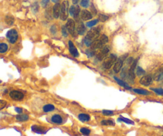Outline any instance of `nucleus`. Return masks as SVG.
Wrapping results in <instances>:
<instances>
[{
  "instance_id": "nucleus-45",
  "label": "nucleus",
  "mask_w": 163,
  "mask_h": 136,
  "mask_svg": "<svg viewBox=\"0 0 163 136\" xmlns=\"http://www.w3.org/2000/svg\"><path fill=\"white\" fill-rule=\"evenodd\" d=\"M162 83H163V80H162Z\"/></svg>"
},
{
  "instance_id": "nucleus-34",
  "label": "nucleus",
  "mask_w": 163,
  "mask_h": 136,
  "mask_svg": "<svg viewBox=\"0 0 163 136\" xmlns=\"http://www.w3.org/2000/svg\"><path fill=\"white\" fill-rule=\"evenodd\" d=\"M61 32H62V35L64 36V37H67L68 36V30H67L66 26H62L61 27Z\"/></svg>"
},
{
  "instance_id": "nucleus-30",
  "label": "nucleus",
  "mask_w": 163,
  "mask_h": 136,
  "mask_svg": "<svg viewBox=\"0 0 163 136\" xmlns=\"http://www.w3.org/2000/svg\"><path fill=\"white\" fill-rule=\"evenodd\" d=\"M151 90L154 92L158 96H163V89L162 88H152Z\"/></svg>"
},
{
  "instance_id": "nucleus-29",
  "label": "nucleus",
  "mask_w": 163,
  "mask_h": 136,
  "mask_svg": "<svg viewBox=\"0 0 163 136\" xmlns=\"http://www.w3.org/2000/svg\"><path fill=\"white\" fill-rule=\"evenodd\" d=\"M6 23L7 24V25L10 26L12 25L13 23H14V22H15V19H14V18L11 17V16H7L6 17Z\"/></svg>"
},
{
  "instance_id": "nucleus-41",
  "label": "nucleus",
  "mask_w": 163,
  "mask_h": 136,
  "mask_svg": "<svg viewBox=\"0 0 163 136\" xmlns=\"http://www.w3.org/2000/svg\"><path fill=\"white\" fill-rule=\"evenodd\" d=\"M51 32L53 34H55V33L57 32V28H55V26H53L52 28H51Z\"/></svg>"
},
{
  "instance_id": "nucleus-18",
  "label": "nucleus",
  "mask_w": 163,
  "mask_h": 136,
  "mask_svg": "<svg viewBox=\"0 0 163 136\" xmlns=\"http://www.w3.org/2000/svg\"><path fill=\"white\" fill-rule=\"evenodd\" d=\"M78 119L80 121L83 122V123H87V122L90 121L91 117L88 114H86V113H80L78 115Z\"/></svg>"
},
{
  "instance_id": "nucleus-13",
  "label": "nucleus",
  "mask_w": 163,
  "mask_h": 136,
  "mask_svg": "<svg viewBox=\"0 0 163 136\" xmlns=\"http://www.w3.org/2000/svg\"><path fill=\"white\" fill-rule=\"evenodd\" d=\"M123 64H124V60L123 59L117 60V61L115 62V64H114V68H113L114 72H115V73H119V72L121 71Z\"/></svg>"
},
{
  "instance_id": "nucleus-19",
  "label": "nucleus",
  "mask_w": 163,
  "mask_h": 136,
  "mask_svg": "<svg viewBox=\"0 0 163 136\" xmlns=\"http://www.w3.org/2000/svg\"><path fill=\"white\" fill-rule=\"evenodd\" d=\"M86 31V28L84 26V25L81 22H78V24H77V32L78 34L82 35L84 34V33Z\"/></svg>"
},
{
  "instance_id": "nucleus-28",
  "label": "nucleus",
  "mask_w": 163,
  "mask_h": 136,
  "mask_svg": "<svg viewBox=\"0 0 163 136\" xmlns=\"http://www.w3.org/2000/svg\"><path fill=\"white\" fill-rule=\"evenodd\" d=\"M118 120L119 121H121V122H124V123H125V124H134V121H132V120H131V119H126V118H124V117L123 116H120L118 119Z\"/></svg>"
},
{
  "instance_id": "nucleus-33",
  "label": "nucleus",
  "mask_w": 163,
  "mask_h": 136,
  "mask_svg": "<svg viewBox=\"0 0 163 136\" xmlns=\"http://www.w3.org/2000/svg\"><path fill=\"white\" fill-rule=\"evenodd\" d=\"M89 2H90L89 0H81V1H80V5L84 8L88 7Z\"/></svg>"
},
{
  "instance_id": "nucleus-44",
  "label": "nucleus",
  "mask_w": 163,
  "mask_h": 136,
  "mask_svg": "<svg viewBox=\"0 0 163 136\" xmlns=\"http://www.w3.org/2000/svg\"><path fill=\"white\" fill-rule=\"evenodd\" d=\"M0 83H1V80H0Z\"/></svg>"
},
{
  "instance_id": "nucleus-3",
  "label": "nucleus",
  "mask_w": 163,
  "mask_h": 136,
  "mask_svg": "<svg viewBox=\"0 0 163 136\" xmlns=\"http://www.w3.org/2000/svg\"><path fill=\"white\" fill-rule=\"evenodd\" d=\"M99 33H100L99 27L93 28V29H91L90 31H88V34H87V36L85 37V38L89 40L90 42H93L99 37Z\"/></svg>"
},
{
  "instance_id": "nucleus-27",
  "label": "nucleus",
  "mask_w": 163,
  "mask_h": 136,
  "mask_svg": "<svg viewBox=\"0 0 163 136\" xmlns=\"http://www.w3.org/2000/svg\"><path fill=\"white\" fill-rule=\"evenodd\" d=\"M135 72H136V75H137V76H138V77L144 76V75H145V73H146V72H145V71H144V70L142 69L141 67H138V66L136 67Z\"/></svg>"
},
{
  "instance_id": "nucleus-42",
  "label": "nucleus",
  "mask_w": 163,
  "mask_h": 136,
  "mask_svg": "<svg viewBox=\"0 0 163 136\" xmlns=\"http://www.w3.org/2000/svg\"><path fill=\"white\" fill-rule=\"evenodd\" d=\"M78 2H79V0H72V3H73V4H77Z\"/></svg>"
},
{
  "instance_id": "nucleus-12",
  "label": "nucleus",
  "mask_w": 163,
  "mask_h": 136,
  "mask_svg": "<svg viewBox=\"0 0 163 136\" xmlns=\"http://www.w3.org/2000/svg\"><path fill=\"white\" fill-rule=\"evenodd\" d=\"M31 130L32 131H34V133L39 134V135H42V134H45L47 130L45 128V126H39V125H33L31 126Z\"/></svg>"
},
{
  "instance_id": "nucleus-8",
  "label": "nucleus",
  "mask_w": 163,
  "mask_h": 136,
  "mask_svg": "<svg viewBox=\"0 0 163 136\" xmlns=\"http://www.w3.org/2000/svg\"><path fill=\"white\" fill-rule=\"evenodd\" d=\"M108 53H109L108 47L102 48V50H100L99 52L97 53V54H96L97 60H98V61H102V60L105 59Z\"/></svg>"
},
{
  "instance_id": "nucleus-21",
  "label": "nucleus",
  "mask_w": 163,
  "mask_h": 136,
  "mask_svg": "<svg viewBox=\"0 0 163 136\" xmlns=\"http://www.w3.org/2000/svg\"><path fill=\"white\" fill-rule=\"evenodd\" d=\"M114 79L115 80L116 82H117V83H118V84H119L120 86L124 87V88H126V89H128V90H131V89H132L131 87L129 86L128 84H126L125 81H124V80H122L119 79V78H117L116 77H114Z\"/></svg>"
},
{
  "instance_id": "nucleus-22",
  "label": "nucleus",
  "mask_w": 163,
  "mask_h": 136,
  "mask_svg": "<svg viewBox=\"0 0 163 136\" xmlns=\"http://www.w3.org/2000/svg\"><path fill=\"white\" fill-rule=\"evenodd\" d=\"M43 111L44 112H46V113H48V112H51V111H54L55 110V106L54 105H53V104H46V105H45L44 107H43Z\"/></svg>"
},
{
  "instance_id": "nucleus-11",
  "label": "nucleus",
  "mask_w": 163,
  "mask_h": 136,
  "mask_svg": "<svg viewBox=\"0 0 163 136\" xmlns=\"http://www.w3.org/2000/svg\"><path fill=\"white\" fill-rule=\"evenodd\" d=\"M50 121L51 123L54 124H57V125H61V124H63V118L61 115L59 114H54L53 115L51 119H50Z\"/></svg>"
},
{
  "instance_id": "nucleus-1",
  "label": "nucleus",
  "mask_w": 163,
  "mask_h": 136,
  "mask_svg": "<svg viewBox=\"0 0 163 136\" xmlns=\"http://www.w3.org/2000/svg\"><path fill=\"white\" fill-rule=\"evenodd\" d=\"M107 42H108V37H107L106 35L103 34L98 39L92 42V44L91 45L90 47H91V50L95 52L96 50H100L101 48H104V45L107 43Z\"/></svg>"
},
{
  "instance_id": "nucleus-6",
  "label": "nucleus",
  "mask_w": 163,
  "mask_h": 136,
  "mask_svg": "<svg viewBox=\"0 0 163 136\" xmlns=\"http://www.w3.org/2000/svg\"><path fill=\"white\" fill-rule=\"evenodd\" d=\"M153 81V77L151 75H144L140 79V84L143 86H150Z\"/></svg>"
},
{
  "instance_id": "nucleus-39",
  "label": "nucleus",
  "mask_w": 163,
  "mask_h": 136,
  "mask_svg": "<svg viewBox=\"0 0 163 136\" xmlns=\"http://www.w3.org/2000/svg\"><path fill=\"white\" fill-rule=\"evenodd\" d=\"M49 1H50V0H42V7H45L47 6L48 3H49Z\"/></svg>"
},
{
  "instance_id": "nucleus-23",
  "label": "nucleus",
  "mask_w": 163,
  "mask_h": 136,
  "mask_svg": "<svg viewBox=\"0 0 163 136\" xmlns=\"http://www.w3.org/2000/svg\"><path fill=\"white\" fill-rule=\"evenodd\" d=\"M100 124L103 126H115V122L112 119H104Z\"/></svg>"
},
{
  "instance_id": "nucleus-31",
  "label": "nucleus",
  "mask_w": 163,
  "mask_h": 136,
  "mask_svg": "<svg viewBox=\"0 0 163 136\" xmlns=\"http://www.w3.org/2000/svg\"><path fill=\"white\" fill-rule=\"evenodd\" d=\"M98 22H99V20H92V21H90V22H87L86 26H88V27H92V26H96L98 23Z\"/></svg>"
},
{
  "instance_id": "nucleus-32",
  "label": "nucleus",
  "mask_w": 163,
  "mask_h": 136,
  "mask_svg": "<svg viewBox=\"0 0 163 136\" xmlns=\"http://www.w3.org/2000/svg\"><path fill=\"white\" fill-rule=\"evenodd\" d=\"M102 113L104 116H113L114 115V111H109V110H104V111H102Z\"/></svg>"
},
{
  "instance_id": "nucleus-10",
  "label": "nucleus",
  "mask_w": 163,
  "mask_h": 136,
  "mask_svg": "<svg viewBox=\"0 0 163 136\" xmlns=\"http://www.w3.org/2000/svg\"><path fill=\"white\" fill-rule=\"evenodd\" d=\"M66 28L70 34H72L73 37L75 36V22L72 19H69L66 23Z\"/></svg>"
},
{
  "instance_id": "nucleus-7",
  "label": "nucleus",
  "mask_w": 163,
  "mask_h": 136,
  "mask_svg": "<svg viewBox=\"0 0 163 136\" xmlns=\"http://www.w3.org/2000/svg\"><path fill=\"white\" fill-rule=\"evenodd\" d=\"M69 14L71 16L74 18L76 20H78L80 14V10L78 6H72L70 9H69Z\"/></svg>"
},
{
  "instance_id": "nucleus-37",
  "label": "nucleus",
  "mask_w": 163,
  "mask_h": 136,
  "mask_svg": "<svg viewBox=\"0 0 163 136\" xmlns=\"http://www.w3.org/2000/svg\"><path fill=\"white\" fill-rule=\"evenodd\" d=\"M45 17L47 18L48 19H51V18H52V16H51V10H50V8L46 10V12H45Z\"/></svg>"
},
{
  "instance_id": "nucleus-5",
  "label": "nucleus",
  "mask_w": 163,
  "mask_h": 136,
  "mask_svg": "<svg viewBox=\"0 0 163 136\" xmlns=\"http://www.w3.org/2000/svg\"><path fill=\"white\" fill-rule=\"evenodd\" d=\"M7 39L9 40V42L11 43V44H15V42H17L18 37V32L15 30L12 29V30H10L7 34Z\"/></svg>"
},
{
  "instance_id": "nucleus-43",
  "label": "nucleus",
  "mask_w": 163,
  "mask_h": 136,
  "mask_svg": "<svg viewBox=\"0 0 163 136\" xmlns=\"http://www.w3.org/2000/svg\"><path fill=\"white\" fill-rule=\"evenodd\" d=\"M58 1H59V0H52L53 3H58Z\"/></svg>"
},
{
  "instance_id": "nucleus-24",
  "label": "nucleus",
  "mask_w": 163,
  "mask_h": 136,
  "mask_svg": "<svg viewBox=\"0 0 163 136\" xmlns=\"http://www.w3.org/2000/svg\"><path fill=\"white\" fill-rule=\"evenodd\" d=\"M133 91L137 94L139 95H144V96H146V95H149L150 94V92L148 91H146L145 89H141V88H134L133 89Z\"/></svg>"
},
{
  "instance_id": "nucleus-20",
  "label": "nucleus",
  "mask_w": 163,
  "mask_h": 136,
  "mask_svg": "<svg viewBox=\"0 0 163 136\" xmlns=\"http://www.w3.org/2000/svg\"><path fill=\"white\" fill-rule=\"evenodd\" d=\"M30 117L26 114H18L16 116V120L18 122H26L29 120Z\"/></svg>"
},
{
  "instance_id": "nucleus-17",
  "label": "nucleus",
  "mask_w": 163,
  "mask_h": 136,
  "mask_svg": "<svg viewBox=\"0 0 163 136\" xmlns=\"http://www.w3.org/2000/svg\"><path fill=\"white\" fill-rule=\"evenodd\" d=\"M153 77H154V80H155L156 81L163 80V65L155 72Z\"/></svg>"
},
{
  "instance_id": "nucleus-40",
  "label": "nucleus",
  "mask_w": 163,
  "mask_h": 136,
  "mask_svg": "<svg viewBox=\"0 0 163 136\" xmlns=\"http://www.w3.org/2000/svg\"><path fill=\"white\" fill-rule=\"evenodd\" d=\"M15 111L17 112V113H18V114H22V111H23V110H22V108H21V107H15Z\"/></svg>"
},
{
  "instance_id": "nucleus-35",
  "label": "nucleus",
  "mask_w": 163,
  "mask_h": 136,
  "mask_svg": "<svg viewBox=\"0 0 163 136\" xmlns=\"http://www.w3.org/2000/svg\"><path fill=\"white\" fill-rule=\"evenodd\" d=\"M86 54L88 57H93V56H94L95 52H94V51H92L91 50H86Z\"/></svg>"
},
{
  "instance_id": "nucleus-46",
  "label": "nucleus",
  "mask_w": 163,
  "mask_h": 136,
  "mask_svg": "<svg viewBox=\"0 0 163 136\" xmlns=\"http://www.w3.org/2000/svg\"><path fill=\"white\" fill-rule=\"evenodd\" d=\"M162 136H163V135H162Z\"/></svg>"
},
{
  "instance_id": "nucleus-38",
  "label": "nucleus",
  "mask_w": 163,
  "mask_h": 136,
  "mask_svg": "<svg viewBox=\"0 0 163 136\" xmlns=\"http://www.w3.org/2000/svg\"><path fill=\"white\" fill-rule=\"evenodd\" d=\"M99 19L101 20L102 22H105L107 19H108V17H107V16H105V15H100V16H99Z\"/></svg>"
},
{
  "instance_id": "nucleus-4",
  "label": "nucleus",
  "mask_w": 163,
  "mask_h": 136,
  "mask_svg": "<svg viewBox=\"0 0 163 136\" xmlns=\"http://www.w3.org/2000/svg\"><path fill=\"white\" fill-rule=\"evenodd\" d=\"M61 15H60V18L62 21H64V20L67 19L68 18V15H69V11H68V8H69V3L67 1H64L63 2L61 5Z\"/></svg>"
},
{
  "instance_id": "nucleus-25",
  "label": "nucleus",
  "mask_w": 163,
  "mask_h": 136,
  "mask_svg": "<svg viewBox=\"0 0 163 136\" xmlns=\"http://www.w3.org/2000/svg\"><path fill=\"white\" fill-rule=\"evenodd\" d=\"M80 133L84 136H88L90 135V134H91V130L88 128H87V127H82V128H80Z\"/></svg>"
},
{
  "instance_id": "nucleus-9",
  "label": "nucleus",
  "mask_w": 163,
  "mask_h": 136,
  "mask_svg": "<svg viewBox=\"0 0 163 136\" xmlns=\"http://www.w3.org/2000/svg\"><path fill=\"white\" fill-rule=\"evenodd\" d=\"M10 97L14 100H22L24 98V94L19 91H11L10 92Z\"/></svg>"
},
{
  "instance_id": "nucleus-2",
  "label": "nucleus",
  "mask_w": 163,
  "mask_h": 136,
  "mask_svg": "<svg viewBox=\"0 0 163 136\" xmlns=\"http://www.w3.org/2000/svg\"><path fill=\"white\" fill-rule=\"evenodd\" d=\"M116 61H117V57H116V55L111 54L110 56H108V57H106L104 59L103 66L104 67V69H111V67L113 66L114 64H115Z\"/></svg>"
},
{
  "instance_id": "nucleus-26",
  "label": "nucleus",
  "mask_w": 163,
  "mask_h": 136,
  "mask_svg": "<svg viewBox=\"0 0 163 136\" xmlns=\"http://www.w3.org/2000/svg\"><path fill=\"white\" fill-rule=\"evenodd\" d=\"M8 50V45L6 43H0V53H5Z\"/></svg>"
},
{
  "instance_id": "nucleus-36",
  "label": "nucleus",
  "mask_w": 163,
  "mask_h": 136,
  "mask_svg": "<svg viewBox=\"0 0 163 136\" xmlns=\"http://www.w3.org/2000/svg\"><path fill=\"white\" fill-rule=\"evenodd\" d=\"M6 105H7V102L5 100H3V99H0V110L4 108Z\"/></svg>"
},
{
  "instance_id": "nucleus-15",
  "label": "nucleus",
  "mask_w": 163,
  "mask_h": 136,
  "mask_svg": "<svg viewBox=\"0 0 163 136\" xmlns=\"http://www.w3.org/2000/svg\"><path fill=\"white\" fill-rule=\"evenodd\" d=\"M80 18L84 21H88V20L91 19L92 15H91V13L90 11H88V10H84L80 12Z\"/></svg>"
},
{
  "instance_id": "nucleus-16",
  "label": "nucleus",
  "mask_w": 163,
  "mask_h": 136,
  "mask_svg": "<svg viewBox=\"0 0 163 136\" xmlns=\"http://www.w3.org/2000/svg\"><path fill=\"white\" fill-rule=\"evenodd\" d=\"M61 5L59 3H56L53 9V15L55 18H58L61 15Z\"/></svg>"
},
{
  "instance_id": "nucleus-14",
  "label": "nucleus",
  "mask_w": 163,
  "mask_h": 136,
  "mask_svg": "<svg viewBox=\"0 0 163 136\" xmlns=\"http://www.w3.org/2000/svg\"><path fill=\"white\" fill-rule=\"evenodd\" d=\"M69 52L70 53L75 57H79V53L77 51V49L74 46V45L72 43L71 41H69Z\"/></svg>"
}]
</instances>
